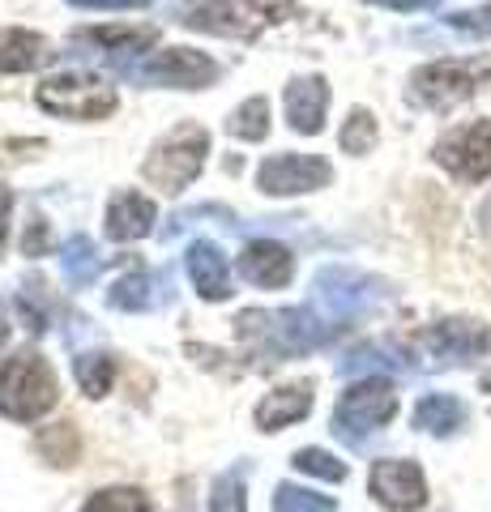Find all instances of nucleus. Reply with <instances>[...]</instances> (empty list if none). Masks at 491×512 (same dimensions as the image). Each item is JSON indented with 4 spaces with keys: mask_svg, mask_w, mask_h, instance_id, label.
Returning a JSON list of instances; mask_svg holds the SVG:
<instances>
[{
    "mask_svg": "<svg viewBox=\"0 0 491 512\" xmlns=\"http://www.w3.org/2000/svg\"><path fill=\"white\" fill-rule=\"evenodd\" d=\"M60 402V380L39 350H18L0 363V414L13 423H35Z\"/></svg>",
    "mask_w": 491,
    "mask_h": 512,
    "instance_id": "7ed1b4c3",
    "label": "nucleus"
},
{
    "mask_svg": "<svg viewBox=\"0 0 491 512\" xmlns=\"http://www.w3.org/2000/svg\"><path fill=\"white\" fill-rule=\"evenodd\" d=\"M338 146H342L346 154H368V150L376 146V116H372V111L355 107L351 116H346L342 133H338Z\"/></svg>",
    "mask_w": 491,
    "mask_h": 512,
    "instance_id": "c85d7f7f",
    "label": "nucleus"
},
{
    "mask_svg": "<svg viewBox=\"0 0 491 512\" xmlns=\"http://www.w3.org/2000/svg\"><path fill=\"white\" fill-rule=\"evenodd\" d=\"M73 5H82V9H137V5H146V0H73Z\"/></svg>",
    "mask_w": 491,
    "mask_h": 512,
    "instance_id": "f704fd0d",
    "label": "nucleus"
},
{
    "mask_svg": "<svg viewBox=\"0 0 491 512\" xmlns=\"http://www.w3.org/2000/svg\"><path fill=\"white\" fill-rule=\"evenodd\" d=\"M205 154H210V133H205L201 124H180L154 146V154L146 158L141 175H146L154 188H163V192L176 197V192H184L201 175Z\"/></svg>",
    "mask_w": 491,
    "mask_h": 512,
    "instance_id": "39448f33",
    "label": "nucleus"
},
{
    "mask_svg": "<svg viewBox=\"0 0 491 512\" xmlns=\"http://www.w3.org/2000/svg\"><path fill=\"white\" fill-rule=\"evenodd\" d=\"M449 26L462 30V35H474V39H491V0L479 9H466V13H449Z\"/></svg>",
    "mask_w": 491,
    "mask_h": 512,
    "instance_id": "2f4dec72",
    "label": "nucleus"
},
{
    "mask_svg": "<svg viewBox=\"0 0 491 512\" xmlns=\"http://www.w3.org/2000/svg\"><path fill=\"white\" fill-rule=\"evenodd\" d=\"M479 389H483V393H491V372H487V376L479 380Z\"/></svg>",
    "mask_w": 491,
    "mask_h": 512,
    "instance_id": "e433bc0d",
    "label": "nucleus"
},
{
    "mask_svg": "<svg viewBox=\"0 0 491 512\" xmlns=\"http://www.w3.org/2000/svg\"><path fill=\"white\" fill-rule=\"evenodd\" d=\"M436 163L453 171L457 180H491V120H474L453 128L449 137L436 141Z\"/></svg>",
    "mask_w": 491,
    "mask_h": 512,
    "instance_id": "9b49d317",
    "label": "nucleus"
},
{
    "mask_svg": "<svg viewBox=\"0 0 491 512\" xmlns=\"http://www.w3.org/2000/svg\"><path fill=\"white\" fill-rule=\"evenodd\" d=\"M393 414H398V389H393V380L368 376L342 393V402L334 410V436L359 448L368 436H376Z\"/></svg>",
    "mask_w": 491,
    "mask_h": 512,
    "instance_id": "423d86ee",
    "label": "nucleus"
},
{
    "mask_svg": "<svg viewBox=\"0 0 491 512\" xmlns=\"http://www.w3.org/2000/svg\"><path fill=\"white\" fill-rule=\"evenodd\" d=\"M240 274L252 286H265V291H278L295 278V256L291 248H282L278 239H252L240 252Z\"/></svg>",
    "mask_w": 491,
    "mask_h": 512,
    "instance_id": "4468645a",
    "label": "nucleus"
},
{
    "mask_svg": "<svg viewBox=\"0 0 491 512\" xmlns=\"http://www.w3.org/2000/svg\"><path fill=\"white\" fill-rule=\"evenodd\" d=\"M325 111H329V82L325 77H295L287 86V120L295 133L316 137L325 128Z\"/></svg>",
    "mask_w": 491,
    "mask_h": 512,
    "instance_id": "2eb2a0df",
    "label": "nucleus"
},
{
    "mask_svg": "<svg viewBox=\"0 0 491 512\" xmlns=\"http://www.w3.org/2000/svg\"><path fill=\"white\" fill-rule=\"evenodd\" d=\"M158 222V210L150 197L141 192H116L112 205H107V235L116 244H133V239H146Z\"/></svg>",
    "mask_w": 491,
    "mask_h": 512,
    "instance_id": "a211bd4d",
    "label": "nucleus"
},
{
    "mask_svg": "<svg viewBox=\"0 0 491 512\" xmlns=\"http://www.w3.org/2000/svg\"><path fill=\"white\" fill-rule=\"evenodd\" d=\"M334 180V167L321 154H274L257 167V184L269 197H299Z\"/></svg>",
    "mask_w": 491,
    "mask_h": 512,
    "instance_id": "f8f14e48",
    "label": "nucleus"
},
{
    "mask_svg": "<svg viewBox=\"0 0 491 512\" xmlns=\"http://www.w3.org/2000/svg\"><path fill=\"white\" fill-rule=\"evenodd\" d=\"M116 312H154V308H167L171 303V278L167 274H154V269H137V274L120 278L107 295Z\"/></svg>",
    "mask_w": 491,
    "mask_h": 512,
    "instance_id": "dca6fc26",
    "label": "nucleus"
},
{
    "mask_svg": "<svg viewBox=\"0 0 491 512\" xmlns=\"http://www.w3.org/2000/svg\"><path fill=\"white\" fill-rule=\"evenodd\" d=\"M73 376L82 384L86 397H107L112 393V380H116V363H112V355H94V350H86V355L73 359Z\"/></svg>",
    "mask_w": 491,
    "mask_h": 512,
    "instance_id": "393cba45",
    "label": "nucleus"
},
{
    "mask_svg": "<svg viewBox=\"0 0 491 512\" xmlns=\"http://www.w3.org/2000/svg\"><path fill=\"white\" fill-rule=\"evenodd\" d=\"M9 342V316H5V303H0V350Z\"/></svg>",
    "mask_w": 491,
    "mask_h": 512,
    "instance_id": "c9c22d12",
    "label": "nucleus"
},
{
    "mask_svg": "<svg viewBox=\"0 0 491 512\" xmlns=\"http://www.w3.org/2000/svg\"><path fill=\"white\" fill-rule=\"evenodd\" d=\"M368 5H380V9H398V13H419V9H436L440 0H368Z\"/></svg>",
    "mask_w": 491,
    "mask_h": 512,
    "instance_id": "473e14b6",
    "label": "nucleus"
},
{
    "mask_svg": "<svg viewBox=\"0 0 491 512\" xmlns=\"http://www.w3.org/2000/svg\"><path fill=\"white\" fill-rule=\"evenodd\" d=\"M184 265H188V278H193L201 299L223 303L231 295V265H227V256L210 244V239H197V244L188 248Z\"/></svg>",
    "mask_w": 491,
    "mask_h": 512,
    "instance_id": "f3484780",
    "label": "nucleus"
},
{
    "mask_svg": "<svg viewBox=\"0 0 491 512\" xmlns=\"http://www.w3.org/2000/svg\"><path fill=\"white\" fill-rule=\"evenodd\" d=\"M77 39H90V43L107 47V56L120 64L124 52H129V60H133V56H146L150 47L158 43V30H154V26H137V30H129V26H103V30H82Z\"/></svg>",
    "mask_w": 491,
    "mask_h": 512,
    "instance_id": "4be33fe9",
    "label": "nucleus"
},
{
    "mask_svg": "<svg viewBox=\"0 0 491 512\" xmlns=\"http://www.w3.org/2000/svg\"><path fill=\"white\" fill-rule=\"evenodd\" d=\"M47 60V39L35 30H0V73H30Z\"/></svg>",
    "mask_w": 491,
    "mask_h": 512,
    "instance_id": "412c9836",
    "label": "nucleus"
},
{
    "mask_svg": "<svg viewBox=\"0 0 491 512\" xmlns=\"http://www.w3.org/2000/svg\"><path fill=\"white\" fill-rule=\"evenodd\" d=\"M368 491H372V500L385 504L389 512H419L427 504V478L415 461H406V457L376 461L368 474Z\"/></svg>",
    "mask_w": 491,
    "mask_h": 512,
    "instance_id": "ddd939ff",
    "label": "nucleus"
},
{
    "mask_svg": "<svg viewBox=\"0 0 491 512\" xmlns=\"http://www.w3.org/2000/svg\"><path fill=\"white\" fill-rule=\"evenodd\" d=\"M82 512H150V500L137 487H107L94 491L82 504Z\"/></svg>",
    "mask_w": 491,
    "mask_h": 512,
    "instance_id": "cd10ccee",
    "label": "nucleus"
},
{
    "mask_svg": "<svg viewBox=\"0 0 491 512\" xmlns=\"http://www.w3.org/2000/svg\"><path fill=\"white\" fill-rule=\"evenodd\" d=\"M295 0H193L180 9V22L188 30H205V35L223 39H257L261 30L295 18Z\"/></svg>",
    "mask_w": 491,
    "mask_h": 512,
    "instance_id": "f03ea898",
    "label": "nucleus"
},
{
    "mask_svg": "<svg viewBox=\"0 0 491 512\" xmlns=\"http://www.w3.org/2000/svg\"><path fill=\"white\" fill-rule=\"evenodd\" d=\"M227 133L240 137V141H265V133H269V99L265 94H252V99H244L231 111Z\"/></svg>",
    "mask_w": 491,
    "mask_h": 512,
    "instance_id": "a878e982",
    "label": "nucleus"
},
{
    "mask_svg": "<svg viewBox=\"0 0 491 512\" xmlns=\"http://www.w3.org/2000/svg\"><path fill=\"white\" fill-rule=\"evenodd\" d=\"M415 346L427 359V367H462V363L483 359L491 350V329L483 320L453 316V320H436L432 329H423Z\"/></svg>",
    "mask_w": 491,
    "mask_h": 512,
    "instance_id": "9d476101",
    "label": "nucleus"
},
{
    "mask_svg": "<svg viewBox=\"0 0 491 512\" xmlns=\"http://www.w3.org/2000/svg\"><path fill=\"white\" fill-rule=\"evenodd\" d=\"M116 69L146 86L171 90H205L210 82H218V64L193 52V47H163V52H146V60H120Z\"/></svg>",
    "mask_w": 491,
    "mask_h": 512,
    "instance_id": "6e6552de",
    "label": "nucleus"
},
{
    "mask_svg": "<svg viewBox=\"0 0 491 512\" xmlns=\"http://www.w3.org/2000/svg\"><path fill=\"white\" fill-rule=\"evenodd\" d=\"M291 461H295V470L316 474V478H325V483H346V461L325 453V448H299Z\"/></svg>",
    "mask_w": 491,
    "mask_h": 512,
    "instance_id": "7c9ffc66",
    "label": "nucleus"
},
{
    "mask_svg": "<svg viewBox=\"0 0 491 512\" xmlns=\"http://www.w3.org/2000/svg\"><path fill=\"white\" fill-rule=\"evenodd\" d=\"M9 210H13V192L0 184V252H5V239H9Z\"/></svg>",
    "mask_w": 491,
    "mask_h": 512,
    "instance_id": "72a5a7b5",
    "label": "nucleus"
},
{
    "mask_svg": "<svg viewBox=\"0 0 491 512\" xmlns=\"http://www.w3.org/2000/svg\"><path fill=\"white\" fill-rule=\"evenodd\" d=\"M210 512H248L244 470H227V474L214 478V487H210Z\"/></svg>",
    "mask_w": 491,
    "mask_h": 512,
    "instance_id": "c756f323",
    "label": "nucleus"
},
{
    "mask_svg": "<svg viewBox=\"0 0 491 512\" xmlns=\"http://www.w3.org/2000/svg\"><path fill=\"white\" fill-rule=\"evenodd\" d=\"M385 299H389V282L363 274V269H346V265H325L312 282V312L325 316L338 329L346 320L380 308Z\"/></svg>",
    "mask_w": 491,
    "mask_h": 512,
    "instance_id": "20e7f679",
    "label": "nucleus"
},
{
    "mask_svg": "<svg viewBox=\"0 0 491 512\" xmlns=\"http://www.w3.org/2000/svg\"><path fill=\"white\" fill-rule=\"evenodd\" d=\"M491 77V60H436L410 73V103L427 111H453Z\"/></svg>",
    "mask_w": 491,
    "mask_h": 512,
    "instance_id": "0eeeda50",
    "label": "nucleus"
},
{
    "mask_svg": "<svg viewBox=\"0 0 491 512\" xmlns=\"http://www.w3.org/2000/svg\"><path fill=\"white\" fill-rule=\"evenodd\" d=\"M342 372L346 376H376V372H410L415 367V355L410 350H402V346H393V342H372V346H359V350H351L342 363Z\"/></svg>",
    "mask_w": 491,
    "mask_h": 512,
    "instance_id": "aec40b11",
    "label": "nucleus"
},
{
    "mask_svg": "<svg viewBox=\"0 0 491 512\" xmlns=\"http://www.w3.org/2000/svg\"><path fill=\"white\" fill-rule=\"evenodd\" d=\"M308 410H312V384H282V389L265 393V402L257 406V427L282 431L299 419H308Z\"/></svg>",
    "mask_w": 491,
    "mask_h": 512,
    "instance_id": "6ab92c4d",
    "label": "nucleus"
},
{
    "mask_svg": "<svg viewBox=\"0 0 491 512\" xmlns=\"http://www.w3.org/2000/svg\"><path fill=\"white\" fill-rule=\"evenodd\" d=\"M60 269L69 274L73 286H90L103 274V256L94 248V239H86V235L65 239V244H60Z\"/></svg>",
    "mask_w": 491,
    "mask_h": 512,
    "instance_id": "b1692460",
    "label": "nucleus"
},
{
    "mask_svg": "<svg viewBox=\"0 0 491 512\" xmlns=\"http://www.w3.org/2000/svg\"><path fill=\"white\" fill-rule=\"evenodd\" d=\"M415 427L427 436H453L457 427H466V406L453 393H432L415 406Z\"/></svg>",
    "mask_w": 491,
    "mask_h": 512,
    "instance_id": "5701e85b",
    "label": "nucleus"
},
{
    "mask_svg": "<svg viewBox=\"0 0 491 512\" xmlns=\"http://www.w3.org/2000/svg\"><path fill=\"white\" fill-rule=\"evenodd\" d=\"M334 333L338 325H329L312 308H248L235 316V338L261 363H287L295 355H308V350L325 346Z\"/></svg>",
    "mask_w": 491,
    "mask_h": 512,
    "instance_id": "f257e3e1",
    "label": "nucleus"
},
{
    "mask_svg": "<svg viewBox=\"0 0 491 512\" xmlns=\"http://www.w3.org/2000/svg\"><path fill=\"white\" fill-rule=\"evenodd\" d=\"M39 107L65 120H107L116 111V90L94 73H60L39 86Z\"/></svg>",
    "mask_w": 491,
    "mask_h": 512,
    "instance_id": "1a4fd4ad",
    "label": "nucleus"
},
{
    "mask_svg": "<svg viewBox=\"0 0 491 512\" xmlns=\"http://www.w3.org/2000/svg\"><path fill=\"white\" fill-rule=\"evenodd\" d=\"M274 512H334V495H321V491H308L295 483H278Z\"/></svg>",
    "mask_w": 491,
    "mask_h": 512,
    "instance_id": "bb28decb",
    "label": "nucleus"
}]
</instances>
